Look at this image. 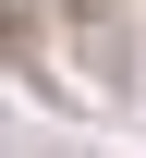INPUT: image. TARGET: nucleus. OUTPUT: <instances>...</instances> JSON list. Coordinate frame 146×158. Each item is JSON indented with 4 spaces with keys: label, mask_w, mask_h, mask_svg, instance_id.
I'll list each match as a JSON object with an SVG mask.
<instances>
[{
    "label": "nucleus",
    "mask_w": 146,
    "mask_h": 158,
    "mask_svg": "<svg viewBox=\"0 0 146 158\" xmlns=\"http://www.w3.org/2000/svg\"><path fill=\"white\" fill-rule=\"evenodd\" d=\"M61 49H73V73L98 85V98L134 85V12L122 0H61Z\"/></svg>",
    "instance_id": "obj_1"
}]
</instances>
